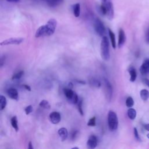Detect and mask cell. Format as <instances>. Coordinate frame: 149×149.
<instances>
[{
  "mask_svg": "<svg viewBox=\"0 0 149 149\" xmlns=\"http://www.w3.org/2000/svg\"><path fill=\"white\" fill-rule=\"evenodd\" d=\"M140 73L146 75L149 73V59H146L140 68Z\"/></svg>",
  "mask_w": 149,
  "mask_h": 149,
  "instance_id": "7c38bea8",
  "label": "cell"
},
{
  "mask_svg": "<svg viewBox=\"0 0 149 149\" xmlns=\"http://www.w3.org/2000/svg\"><path fill=\"white\" fill-rule=\"evenodd\" d=\"M24 41V38H10L8 39H6L3 41H2L0 44L1 46L2 45H10V44H15V45H19L21 44Z\"/></svg>",
  "mask_w": 149,
  "mask_h": 149,
  "instance_id": "ba28073f",
  "label": "cell"
},
{
  "mask_svg": "<svg viewBox=\"0 0 149 149\" xmlns=\"http://www.w3.org/2000/svg\"><path fill=\"white\" fill-rule=\"evenodd\" d=\"M127 116L131 120H134L136 117V111L132 108H129L127 110Z\"/></svg>",
  "mask_w": 149,
  "mask_h": 149,
  "instance_id": "44dd1931",
  "label": "cell"
},
{
  "mask_svg": "<svg viewBox=\"0 0 149 149\" xmlns=\"http://www.w3.org/2000/svg\"><path fill=\"white\" fill-rule=\"evenodd\" d=\"M143 82L146 85L148 86V87L149 88V79H146V78H144L143 79Z\"/></svg>",
  "mask_w": 149,
  "mask_h": 149,
  "instance_id": "836d02e7",
  "label": "cell"
},
{
  "mask_svg": "<svg viewBox=\"0 0 149 149\" xmlns=\"http://www.w3.org/2000/svg\"><path fill=\"white\" fill-rule=\"evenodd\" d=\"M147 138L149 139V133H148V134H147Z\"/></svg>",
  "mask_w": 149,
  "mask_h": 149,
  "instance_id": "60d3db41",
  "label": "cell"
},
{
  "mask_svg": "<svg viewBox=\"0 0 149 149\" xmlns=\"http://www.w3.org/2000/svg\"><path fill=\"white\" fill-rule=\"evenodd\" d=\"M95 125H96V118L95 116H93L88 120L87 122V126L93 127V126H95Z\"/></svg>",
  "mask_w": 149,
  "mask_h": 149,
  "instance_id": "f1b7e54d",
  "label": "cell"
},
{
  "mask_svg": "<svg viewBox=\"0 0 149 149\" xmlns=\"http://www.w3.org/2000/svg\"><path fill=\"white\" fill-rule=\"evenodd\" d=\"M126 105L127 107L131 108L134 105V100L132 97H128L126 100Z\"/></svg>",
  "mask_w": 149,
  "mask_h": 149,
  "instance_id": "83f0119b",
  "label": "cell"
},
{
  "mask_svg": "<svg viewBox=\"0 0 149 149\" xmlns=\"http://www.w3.org/2000/svg\"><path fill=\"white\" fill-rule=\"evenodd\" d=\"M143 127H144V129H145L146 130H147V131H148V132H149V123H147V124H145V125H144Z\"/></svg>",
  "mask_w": 149,
  "mask_h": 149,
  "instance_id": "8d00e7d4",
  "label": "cell"
},
{
  "mask_svg": "<svg viewBox=\"0 0 149 149\" xmlns=\"http://www.w3.org/2000/svg\"><path fill=\"white\" fill-rule=\"evenodd\" d=\"M10 123L13 128L16 130V132H17L19 130V126L17 123V118L16 116H14L11 118Z\"/></svg>",
  "mask_w": 149,
  "mask_h": 149,
  "instance_id": "7402d4cb",
  "label": "cell"
},
{
  "mask_svg": "<svg viewBox=\"0 0 149 149\" xmlns=\"http://www.w3.org/2000/svg\"><path fill=\"white\" fill-rule=\"evenodd\" d=\"M6 1L9 2H19L20 1V0H6Z\"/></svg>",
  "mask_w": 149,
  "mask_h": 149,
  "instance_id": "f35d334b",
  "label": "cell"
},
{
  "mask_svg": "<svg viewBox=\"0 0 149 149\" xmlns=\"http://www.w3.org/2000/svg\"><path fill=\"white\" fill-rule=\"evenodd\" d=\"M145 39H146V41L147 44H149V26L147 28V30L146 31V35H145Z\"/></svg>",
  "mask_w": 149,
  "mask_h": 149,
  "instance_id": "1f68e13d",
  "label": "cell"
},
{
  "mask_svg": "<svg viewBox=\"0 0 149 149\" xmlns=\"http://www.w3.org/2000/svg\"><path fill=\"white\" fill-rule=\"evenodd\" d=\"M77 109L78 111L79 112V113H80V115L81 116H83L84 115V112L83 110V108H82V104H83V99L81 98H79V101L77 103Z\"/></svg>",
  "mask_w": 149,
  "mask_h": 149,
  "instance_id": "484cf974",
  "label": "cell"
},
{
  "mask_svg": "<svg viewBox=\"0 0 149 149\" xmlns=\"http://www.w3.org/2000/svg\"><path fill=\"white\" fill-rule=\"evenodd\" d=\"M100 12L107 16V17L111 20L114 16V8L111 0H101V3L99 8Z\"/></svg>",
  "mask_w": 149,
  "mask_h": 149,
  "instance_id": "6da1fadb",
  "label": "cell"
},
{
  "mask_svg": "<svg viewBox=\"0 0 149 149\" xmlns=\"http://www.w3.org/2000/svg\"><path fill=\"white\" fill-rule=\"evenodd\" d=\"M28 148H29V149H33V147L31 141H29V144H28Z\"/></svg>",
  "mask_w": 149,
  "mask_h": 149,
  "instance_id": "74e56055",
  "label": "cell"
},
{
  "mask_svg": "<svg viewBox=\"0 0 149 149\" xmlns=\"http://www.w3.org/2000/svg\"><path fill=\"white\" fill-rule=\"evenodd\" d=\"M104 84L106 98L108 101H110L112 96V86L109 80L106 78H104Z\"/></svg>",
  "mask_w": 149,
  "mask_h": 149,
  "instance_id": "52a82bcc",
  "label": "cell"
},
{
  "mask_svg": "<svg viewBox=\"0 0 149 149\" xmlns=\"http://www.w3.org/2000/svg\"><path fill=\"white\" fill-rule=\"evenodd\" d=\"M77 82L80 83V84H86V82L84 81H82V80H77Z\"/></svg>",
  "mask_w": 149,
  "mask_h": 149,
  "instance_id": "ab89813d",
  "label": "cell"
},
{
  "mask_svg": "<svg viewBox=\"0 0 149 149\" xmlns=\"http://www.w3.org/2000/svg\"><path fill=\"white\" fill-rule=\"evenodd\" d=\"M24 74V71L23 70H21V71H19L16 73H15L12 77V80H19L20 79L22 76Z\"/></svg>",
  "mask_w": 149,
  "mask_h": 149,
  "instance_id": "4316f807",
  "label": "cell"
},
{
  "mask_svg": "<svg viewBox=\"0 0 149 149\" xmlns=\"http://www.w3.org/2000/svg\"><path fill=\"white\" fill-rule=\"evenodd\" d=\"M23 87H24V88H25L26 90H28V91H31V87L27 85V84H23Z\"/></svg>",
  "mask_w": 149,
  "mask_h": 149,
  "instance_id": "d590c367",
  "label": "cell"
},
{
  "mask_svg": "<svg viewBox=\"0 0 149 149\" xmlns=\"http://www.w3.org/2000/svg\"><path fill=\"white\" fill-rule=\"evenodd\" d=\"M101 58L105 61H108L110 58L109 42L108 38L106 36H103L100 45Z\"/></svg>",
  "mask_w": 149,
  "mask_h": 149,
  "instance_id": "7a4b0ae2",
  "label": "cell"
},
{
  "mask_svg": "<svg viewBox=\"0 0 149 149\" xmlns=\"http://www.w3.org/2000/svg\"><path fill=\"white\" fill-rule=\"evenodd\" d=\"M73 13L76 17H78L80 15V4L79 3H75L73 6Z\"/></svg>",
  "mask_w": 149,
  "mask_h": 149,
  "instance_id": "ac0fdd59",
  "label": "cell"
},
{
  "mask_svg": "<svg viewBox=\"0 0 149 149\" xmlns=\"http://www.w3.org/2000/svg\"><path fill=\"white\" fill-rule=\"evenodd\" d=\"M130 74V81L133 82L136 80L137 77V72L133 67H130L128 70Z\"/></svg>",
  "mask_w": 149,
  "mask_h": 149,
  "instance_id": "e0dca14e",
  "label": "cell"
},
{
  "mask_svg": "<svg viewBox=\"0 0 149 149\" xmlns=\"http://www.w3.org/2000/svg\"><path fill=\"white\" fill-rule=\"evenodd\" d=\"M39 105L41 108H44V109H49L51 107L49 102L47 100H42V101H41V102L39 104Z\"/></svg>",
  "mask_w": 149,
  "mask_h": 149,
  "instance_id": "d4e9b609",
  "label": "cell"
},
{
  "mask_svg": "<svg viewBox=\"0 0 149 149\" xmlns=\"http://www.w3.org/2000/svg\"><path fill=\"white\" fill-rule=\"evenodd\" d=\"M118 46L119 48H121L125 43L126 38L124 30L122 29H120L118 32Z\"/></svg>",
  "mask_w": 149,
  "mask_h": 149,
  "instance_id": "30bf717a",
  "label": "cell"
},
{
  "mask_svg": "<svg viewBox=\"0 0 149 149\" xmlns=\"http://www.w3.org/2000/svg\"><path fill=\"white\" fill-rule=\"evenodd\" d=\"M108 34H109V38H110V40H111L112 47L113 48L115 49V48H116V39H115V35L114 33H113L110 29H108Z\"/></svg>",
  "mask_w": 149,
  "mask_h": 149,
  "instance_id": "2e32d148",
  "label": "cell"
},
{
  "mask_svg": "<svg viewBox=\"0 0 149 149\" xmlns=\"http://www.w3.org/2000/svg\"><path fill=\"white\" fill-rule=\"evenodd\" d=\"M108 127L111 131H115L118 127V118L116 113L110 110L108 113Z\"/></svg>",
  "mask_w": 149,
  "mask_h": 149,
  "instance_id": "3957f363",
  "label": "cell"
},
{
  "mask_svg": "<svg viewBox=\"0 0 149 149\" xmlns=\"http://www.w3.org/2000/svg\"><path fill=\"white\" fill-rule=\"evenodd\" d=\"M58 133L62 141H63L67 139L68 136V130L66 128H65V127L60 128L58 131Z\"/></svg>",
  "mask_w": 149,
  "mask_h": 149,
  "instance_id": "9a60e30c",
  "label": "cell"
},
{
  "mask_svg": "<svg viewBox=\"0 0 149 149\" xmlns=\"http://www.w3.org/2000/svg\"><path fill=\"white\" fill-rule=\"evenodd\" d=\"M47 36V30L45 25L41 26L38 28L36 30L35 37L37 38H39L41 37H45Z\"/></svg>",
  "mask_w": 149,
  "mask_h": 149,
  "instance_id": "5bb4252c",
  "label": "cell"
},
{
  "mask_svg": "<svg viewBox=\"0 0 149 149\" xmlns=\"http://www.w3.org/2000/svg\"><path fill=\"white\" fill-rule=\"evenodd\" d=\"M140 95L143 101H147L149 98V91L146 89H143L140 92Z\"/></svg>",
  "mask_w": 149,
  "mask_h": 149,
  "instance_id": "ffe728a7",
  "label": "cell"
},
{
  "mask_svg": "<svg viewBox=\"0 0 149 149\" xmlns=\"http://www.w3.org/2000/svg\"><path fill=\"white\" fill-rule=\"evenodd\" d=\"M6 93H7V95H8V97L12 100H17L19 98L18 91L16 88H9L7 90Z\"/></svg>",
  "mask_w": 149,
  "mask_h": 149,
  "instance_id": "4fadbf2b",
  "label": "cell"
},
{
  "mask_svg": "<svg viewBox=\"0 0 149 149\" xmlns=\"http://www.w3.org/2000/svg\"><path fill=\"white\" fill-rule=\"evenodd\" d=\"M63 1V0H48L46 2L49 6L51 8H54L59 5L61 3H62Z\"/></svg>",
  "mask_w": 149,
  "mask_h": 149,
  "instance_id": "d6986e66",
  "label": "cell"
},
{
  "mask_svg": "<svg viewBox=\"0 0 149 149\" xmlns=\"http://www.w3.org/2000/svg\"><path fill=\"white\" fill-rule=\"evenodd\" d=\"M93 26L95 32L101 37L104 36L106 33V29L102 22L99 19L96 17L94 20Z\"/></svg>",
  "mask_w": 149,
  "mask_h": 149,
  "instance_id": "5b68a950",
  "label": "cell"
},
{
  "mask_svg": "<svg viewBox=\"0 0 149 149\" xmlns=\"http://www.w3.org/2000/svg\"><path fill=\"white\" fill-rule=\"evenodd\" d=\"M24 111L26 115L30 114L33 111V107L32 105H28L24 108Z\"/></svg>",
  "mask_w": 149,
  "mask_h": 149,
  "instance_id": "4dcf8cb0",
  "label": "cell"
},
{
  "mask_svg": "<svg viewBox=\"0 0 149 149\" xmlns=\"http://www.w3.org/2000/svg\"><path fill=\"white\" fill-rule=\"evenodd\" d=\"M5 57H1V60H0V65H1V67H2L3 64H4V62H5Z\"/></svg>",
  "mask_w": 149,
  "mask_h": 149,
  "instance_id": "e575fe53",
  "label": "cell"
},
{
  "mask_svg": "<svg viewBox=\"0 0 149 149\" xmlns=\"http://www.w3.org/2000/svg\"><path fill=\"white\" fill-rule=\"evenodd\" d=\"M98 144V140L97 137L95 135H91L87 141V146L88 148L93 149L95 148Z\"/></svg>",
  "mask_w": 149,
  "mask_h": 149,
  "instance_id": "9c48e42d",
  "label": "cell"
},
{
  "mask_svg": "<svg viewBox=\"0 0 149 149\" xmlns=\"http://www.w3.org/2000/svg\"><path fill=\"white\" fill-rule=\"evenodd\" d=\"M7 104V101L5 96L1 95H0V107H1V110L2 111L6 107Z\"/></svg>",
  "mask_w": 149,
  "mask_h": 149,
  "instance_id": "cb8c5ba5",
  "label": "cell"
},
{
  "mask_svg": "<svg viewBox=\"0 0 149 149\" xmlns=\"http://www.w3.org/2000/svg\"><path fill=\"white\" fill-rule=\"evenodd\" d=\"M78 133V131L77 130H73L71 134V139L72 140H74L77 134Z\"/></svg>",
  "mask_w": 149,
  "mask_h": 149,
  "instance_id": "d6a6232c",
  "label": "cell"
},
{
  "mask_svg": "<svg viewBox=\"0 0 149 149\" xmlns=\"http://www.w3.org/2000/svg\"><path fill=\"white\" fill-rule=\"evenodd\" d=\"M49 118L53 124H58L61 121V114L58 112L54 111L49 114Z\"/></svg>",
  "mask_w": 149,
  "mask_h": 149,
  "instance_id": "8fae6325",
  "label": "cell"
},
{
  "mask_svg": "<svg viewBox=\"0 0 149 149\" xmlns=\"http://www.w3.org/2000/svg\"><path fill=\"white\" fill-rule=\"evenodd\" d=\"M90 84L91 86H92L93 87H97V88H98L101 86V83L100 81L96 79H94V78H92L90 80Z\"/></svg>",
  "mask_w": 149,
  "mask_h": 149,
  "instance_id": "603a6c76",
  "label": "cell"
},
{
  "mask_svg": "<svg viewBox=\"0 0 149 149\" xmlns=\"http://www.w3.org/2000/svg\"><path fill=\"white\" fill-rule=\"evenodd\" d=\"M133 132H134V137L135 139L139 141H141V138L139 136V132L137 131V129H136V127H134L133 129Z\"/></svg>",
  "mask_w": 149,
  "mask_h": 149,
  "instance_id": "f546056e",
  "label": "cell"
},
{
  "mask_svg": "<svg viewBox=\"0 0 149 149\" xmlns=\"http://www.w3.org/2000/svg\"><path fill=\"white\" fill-rule=\"evenodd\" d=\"M63 93L67 100L72 104H77L79 97L77 94L73 91L71 88H63Z\"/></svg>",
  "mask_w": 149,
  "mask_h": 149,
  "instance_id": "277c9868",
  "label": "cell"
},
{
  "mask_svg": "<svg viewBox=\"0 0 149 149\" xmlns=\"http://www.w3.org/2000/svg\"><path fill=\"white\" fill-rule=\"evenodd\" d=\"M56 25L57 22L55 19H50L47 22V23L45 24L47 30V36H50L54 33Z\"/></svg>",
  "mask_w": 149,
  "mask_h": 149,
  "instance_id": "8992f818",
  "label": "cell"
}]
</instances>
